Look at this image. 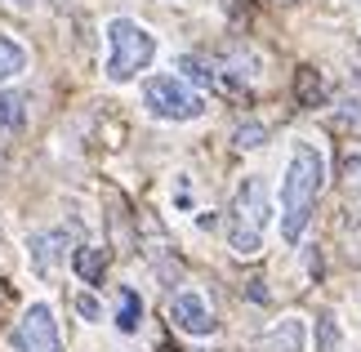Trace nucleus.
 Listing matches in <instances>:
<instances>
[{
    "instance_id": "obj_15",
    "label": "nucleus",
    "mask_w": 361,
    "mask_h": 352,
    "mask_svg": "<svg viewBox=\"0 0 361 352\" xmlns=\"http://www.w3.org/2000/svg\"><path fill=\"white\" fill-rule=\"evenodd\" d=\"M339 344H343V334L335 326V317H322V321H317V348H322V352H339Z\"/></svg>"
},
{
    "instance_id": "obj_1",
    "label": "nucleus",
    "mask_w": 361,
    "mask_h": 352,
    "mask_svg": "<svg viewBox=\"0 0 361 352\" xmlns=\"http://www.w3.org/2000/svg\"><path fill=\"white\" fill-rule=\"evenodd\" d=\"M326 183V161L312 143H299L295 157L286 165V178H281V205H286V219H281V236L290 245L308 232V219H312V205H317V192Z\"/></svg>"
},
{
    "instance_id": "obj_3",
    "label": "nucleus",
    "mask_w": 361,
    "mask_h": 352,
    "mask_svg": "<svg viewBox=\"0 0 361 352\" xmlns=\"http://www.w3.org/2000/svg\"><path fill=\"white\" fill-rule=\"evenodd\" d=\"M157 59V36L147 27H138L134 18H112L107 23V80H134L138 72H147V63Z\"/></svg>"
},
{
    "instance_id": "obj_8",
    "label": "nucleus",
    "mask_w": 361,
    "mask_h": 352,
    "mask_svg": "<svg viewBox=\"0 0 361 352\" xmlns=\"http://www.w3.org/2000/svg\"><path fill=\"white\" fill-rule=\"evenodd\" d=\"M303 348H308V326L299 317H281L259 344V352H303Z\"/></svg>"
},
{
    "instance_id": "obj_4",
    "label": "nucleus",
    "mask_w": 361,
    "mask_h": 352,
    "mask_svg": "<svg viewBox=\"0 0 361 352\" xmlns=\"http://www.w3.org/2000/svg\"><path fill=\"white\" fill-rule=\"evenodd\" d=\"M143 103L157 121H197L205 111V94L192 90L183 76H147Z\"/></svg>"
},
{
    "instance_id": "obj_12",
    "label": "nucleus",
    "mask_w": 361,
    "mask_h": 352,
    "mask_svg": "<svg viewBox=\"0 0 361 352\" xmlns=\"http://www.w3.org/2000/svg\"><path fill=\"white\" fill-rule=\"evenodd\" d=\"M23 121H27V98L18 90H5L0 94V130H23Z\"/></svg>"
},
{
    "instance_id": "obj_2",
    "label": "nucleus",
    "mask_w": 361,
    "mask_h": 352,
    "mask_svg": "<svg viewBox=\"0 0 361 352\" xmlns=\"http://www.w3.org/2000/svg\"><path fill=\"white\" fill-rule=\"evenodd\" d=\"M268 188L259 174H245L232 192V210H228V245L241 259H255L263 250V228H268Z\"/></svg>"
},
{
    "instance_id": "obj_7",
    "label": "nucleus",
    "mask_w": 361,
    "mask_h": 352,
    "mask_svg": "<svg viewBox=\"0 0 361 352\" xmlns=\"http://www.w3.org/2000/svg\"><path fill=\"white\" fill-rule=\"evenodd\" d=\"M27 250H32V267L40 277L45 272H59L63 259H67V250H72V241H67V232L63 228H49V232H36L32 241H27Z\"/></svg>"
},
{
    "instance_id": "obj_14",
    "label": "nucleus",
    "mask_w": 361,
    "mask_h": 352,
    "mask_svg": "<svg viewBox=\"0 0 361 352\" xmlns=\"http://www.w3.org/2000/svg\"><path fill=\"white\" fill-rule=\"evenodd\" d=\"M178 72H183V80H197V85H210L214 80V67H205L201 59H192V54L178 59Z\"/></svg>"
},
{
    "instance_id": "obj_9",
    "label": "nucleus",
    "mask_w": 361,
    "mask_h": 352,
    "mask_svg": "<svg viewBox=\"0 0 361 352\" xmlns=\"http://www.w3.org/2000/svg\"><path fill=\"white\" fill-rule=\"evenodd\" d=\"M295 98H299V107H326L330 90H326V80H322V72H317V67H299V76H295Z\"/></svg>"
},
{
    "instance_id": "obj_21",
    "label": "nucleus",
    "mask_w": 361,
    "mask_h": 352,
    "mask_svg": "<svg viewBox=\"0 0 361 352\" xmlns=\"http://www.w3.org/2000/svg\"><path fill=\"white\" fill-rule=\"evenodd\" d=\"M9 299V286H5V281H0V303H5Z\"/></svg>"
},
{
    "instance_id": "obj_23",
    "label": "nucleus",
    "mask_w": 361,
    "mask_h": 352,
    "mask_svg": "<svg viewBox=\"0 0 361 352\" xmlns=\"http://www.w3.org/2000/svg\"><path fill=\"white\" fill-rule=\"evenodd\" d=\"M281 5H290V0H281Z\"/></svg>"
},
{
    "instance_id": "obj_22",
    "label": "nucleus",
    "mask_w": 361,
    "mask_h": 352,
    "mask_svg": "<svg viewBox=\"0 0 361 352\" xmlns=\"http://www.w3.org/2000/svg\"><path fill=\"white\" fill-rule=\"evenodd\" d=\"M9 5H23V9H27V5H32V0H9Z\"/></svg>"
},
{
    "instance_id": "obj_18",
    "label": "nucleus",
    "mask_w": 361,
    "mask_h": 352,
    "mask_svg": "<svg viewBox=\"0 0 361 352\" xmlns=\"http://www.w3.org/2000/svg\"><path fill=\"white\" fill-rule=\"evenodd\" d=\"M245 299L250 303H268V281H263V277H250L245 281Z\"/></svg>"
},
{
    "instance_id": "obj_11",
    "label": "nucleus",
    "mask_w": 361,
    "mask_h": 352,
    "mask_svg": "<svg viewBox=\"0 0 361 352\" xmlns=\"http://www.w3.org/2000/svg\"><path fill=\"white\" fill-rule=\"evenodd\" d=\"M23 72H27V45L0 32V85L13 80V76H23Z\"/></svg>"
},
{
    "instance_id": "obj_13",
    "label": "nucleus",
    "mask_w": 361,
    "mask_h": 352,
    "mask_svg": "<svg viewBox=\"0 0 361 352\" xmlns=\"http://www.w3.org/2000/svg\"><path fill=\"white\" fill-rule=\"evenodd\" d=\"M138 321H143V299H138L134 290H121V299H116V326H121V334H134Z\"/></svg>"
},
{
    "instance_id": "obj_5",
    "label": "nucleus",
    "mask_w": 361,
    "mask_h": 352,
    "mask_svg": "<svg viewBox=\"0 0 361 352\" xmlns=\"http://www.w3.org/2000/svg\"><path fill=\"white\" fill-rule=\"evenodd\" d=\"M9 352H63L59 317L49 303H32L18 321V330L9 334Z\"/></svg>"
},
{
    "instance_id": "obj_16",
    "label": "nucleus",
    "mask_w": 361,
    "mask_h": 352,
    "mask_svg": "<svg viewBox=\"0 0 361 352\" xmlns=\"http://www.w3.org/2000/svg\"><path fill=\"white\" fill-rule=\"evenodd\" d=\"M232 143H237L241 152H255V147H263V143H268V130H263V125H241Z\"/></svg>"
},
{
    "instance_id": "obj_19",
    "label": "nucleus",
    "mask_w": 361,
    "mask_h": 352,
    "mask_svg": "<svg viewBox=\"0 0 361 352\" xmlns=\"http://www.w3.org/2000/svg\"><path fill=\"white\" fill-rule=\"evenodd\" d=\"M343 178L361 183V152H348V157H343Z\"/></svg>"
},
{
    "instance_id": "obj_6",
    "label": "nucleus",
    "mask_w": 361,
    "mask_h": 352,
    "mask_svg": "<svg viewBox=\"0 0 361 352\" xmlns=\"http://www.w3.org/2000/svg\"><path fill=\"white\" fill-rule=\"evenodd\" d=\"M170 321L183 334H192V339L214 334V312H210V303H205L201 290H178L174 299H170Z\"/></svg>"
},
{
    "instance_id": "obj_10",
    "label": "nucleus",
    "mask_w": 361,
    "mask_h": 352,
    "mask_svg": "<svg viewBox=\"0 0 361 352\" xmlns=\"http://www.w3.org/2000/svg\"><path fill=\"white\" fill-rule=\"evenodd\" d=\"M72 267H76V277L85 281V286H99V281H103V267H107V250L80 245V250H72Z\"/></svg>"
},
{
    "instance_id": "obj_20",
    "label": "nucleus",
    "mask_w": 361,
    "mask_h": 352,
    "mask_svg": "<svg viewBox=\"0 0 361 352\" xmlns=\"http://www.w3.org/2000/svg\"><path fill=\"white\" fill-rule=\"evenodd\" d=\"M339 116L357 125V121H361V103H357V98H348V103H343V111H339Z\"/></svg>"
},
{
    "instance_id": "obj_17",
    "label": "nucleus",
    "mask_w": 361,
    "mask_h": 352,
    "mask_svg": "<svg viewBox=\"0 0 361 352\" xmlns=\"http://www.w3.org/2000/svg\"><path fill=\"white\" fill-rule=\"evenodd\" d=\"M76 312L85 317V321H99V317H103V303H99V294H94V290H80V294H76Z\"/></svg>"
}]
</instances>
